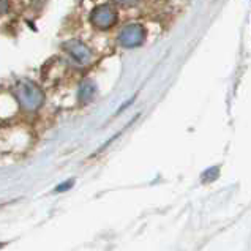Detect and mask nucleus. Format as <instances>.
<instances>
[{"label":"nucleus","instance_id":"1","mask_svg":"<svg viewBox=\"0 0 251 251\" xmlns=\"http://www.w3.org/2000/svg\"><path fill=\"white\" fill-rule=\"evenodd\" d=\"M16 97L19 104L27 111L38 109L43 103V92L40 90L38 85L32 82H21L16 87Z\"/></svg>","mask_w":251,"mask_h":251},{"label":"nucleus","instance_id":"2","mask_svg":"<svg viewBox=\"0 0 251 251\" xmlns=\"http://www.w3.org/2000/svg\"><path fill=\"white\" fill-rule=\"evenodd\" d=\"M90 21L95 27L101 28V30H106V28L112 27L117 23V11L109 5H101L92 11Z\"/></svg>","mask_w":251,"mask_h":251},{"label":"nucleus","instance_id":"3","mask_svg":"<svg viewBox=\"0 0 251 251\" xmlns=\"http://www.w3.org/2000/svg\"><path fill=\"white\" fill-rule=\"evenodd\" d=\"M146 38V30L144 27L139 24H128L122 28L119 35V43L125 48H134L139 46Z\"/></svg>","mask_w":251,"mask_h":251},{"label":"nucleus","instance_id":"4","mask_svg":"<svg viewBox=\"0 0 251 251\" xmlns=\"http://www.w3.org/2000/svg\"><path fill=\"white\" fill-rule=\"evenodd\" d=\"M65 49L77 63H89L92 60L90 49L81 41H70L65 45Z\"/></svg>","mask_w":251,"mask_h":251},{"label":"nucleus","instance_id":"5","mask_svg":"<svg viewBox=\"0 0 251 251\" xmlns=\"http://www.w3.org/2000/svg\"><path fill=\"white\" fill-rule=\"evenodd\" d=\"M95 95V85L92 82H82L81 89H79V100L84 103H89L90 100Z\"/></svg>","mask_w":251,"mask_h":251},{"label":"nucleus","instance_id":"6","mask_svg":"<svg viewBox=\"0 0 251 251\" xmlns=\"http://www.w3.org/2000/svg\"><path fill=\"white\" fill-rule=\"evenodd\" d=\"M10 8V0H0V14H5Z\"/></svg>","mask_w":251,"mask_h":251},{"label":"nucleus","instance_id":"7","mask_svg":"<svg viewBox=\"0 0 251 251\" xmlns=\"http://www.w3.org/2000/svg\"><path fill=\"white\" fill-rule=\"evenodd\" d=\"M117 3H122V5H131V3H134L136 0H116Z\"/></svg>","mask_w":251,"mask_h":251},{"label":"nucleus","instance_id":"8","mask_svg":"<svg viewBox=\"0 0 251 251\" xmlns=\"http://www.w3.org/2000/svg\"><path fill=\"white\" fill-rule=\"evenodd\" d=\"M0 247H2V245H0Z\"/></svg>","mask_w":251,"mask_h":251}]
</instances>
